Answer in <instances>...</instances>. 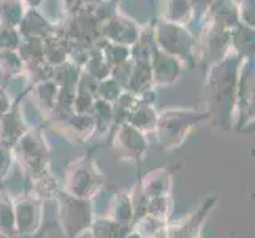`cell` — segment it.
<instances>
[{
  "mask_svg": "<svg viewBox=\"0 0 255 238\" xmlns=\"http://www.w3.org/2000/svg\"><path fill=\"white\" fill-rule=\"evenodd\" d=\"M43 205L40 200L30 194L13 199L14 207V224L16 234L19 235H37L43 226Z\"/></svg>",
  "mask_w": 255,
  "mask_h": 238,
  "instance_id": "5",
  "label": "cell"
},
{
  "mask_svg": "<svg viewBox=\"0 0 255 238\" xmlns=\"http://www.w3.org/2000/svg\"><path fill=\"white\" fill-rule=\"evenodd\" d=\"M13 162H14L13 149L0 145V183H2L8 175H10Z\"/></svg>",
  "mask_w": 255,
  "mask_h": 238,
  "instance_id": "18",
  "label": "cell"
},
{
  "mask_svg": "<svg viewBox=\"0 0 255 238\" xmlns=\"http://www.w3.org/2000/svg\"><path fill=\"white\" fill-rule=\"evenodd\" d=\"M171 208H173V202L171 196H163V197H154L147 200V207H146V215L160 219V221H166L171 216Z\"/></svg>",
  "mask_w": 255,
  "mask_h": 238,
  "instance_id": "17",
  "label": "cell"
},
{
  "mask_svg": "<svg viewBox=\"0 0 255 238\" xmlns=\"http://www.w3.org/2000/svg\"><path fill=\"white\" fill-rule=\"evenodd\" d=\"M114 148L122 161L141 162L147 154V140L143 132L124 122L114 137Z\"/></svg>",
  "mask_w": 255,
  "mask_h": 238,
  "instance_id": "7",
  "label": "cell"
},
{
  "mask_svg": "<svg viewBox=\"0 0 255 238\" xmlns=\"http://www.w3.org/2000/svg\"><path fill=\"white\" fill-rule=\"evenodd\" d=\"M13 154L29 180L49 172L51 148L40 130H27V134L13 148Z\"/></svg>",
  "mask_w": 255,
  "mask_h": 238,
  "instance_id": "2",
  "label": "cell"
},
{
  "mask_svg": "<svg viewBox=\"0 0 255 238\" xmlns=\"http://www.w3.org/2000/svg\"><path fill=\"white\" fill-rule=\"evenodd\" d=\"M157 118L159 114H155L152 108L149 107H139V108H133L131 113L127 118V124H130L131 127H135L139 132H151L155 130L157 126Z\"/></svg>",
  "mask_w": 255,
  "mask_h": 238,
  "instance_id": "15",
  "label": "cell"
},
{
  "mask_svg": "<svg viewBox=\"0 0 255 238\" xmlns=\"http://www.w3.org/2000/svg\"><path fill=\"white\" fill-rule=\"evenodd\" d=\"M122 238H143V237L139 235L136 231H133V229H130V231H128L124 237H122Z\"/></svg>",
  "mask_w": 255,
  "mask_h": 238,
  "instance_id": "20",
  "label": "cell"
},
{
  "mask_svg": "<svg viewBox=\"0 0 255 238\" xmlns=\"http://www.w3.org/2000/svg\"><path fill=\"white\" fill-rule=\"evenodd\" d=\"M30 183L32 184L29 194L40 200L41 204H45L48 200H57L60 192H62V186H60V183L57 181V178H54V175L51 172L41 175L35 180H30Z\"/></svg>",
  "mask_w": 255,
  "mask_h": 238,
  "instance_id": "11",
  "label": "cell"
},
{
  "mask_svg": "<svg viewBox=\"0 0 255 238\" xmlns=\"http://www.w3.org/2000/svg\"><path fill=\"white\" fill-rule=\"evenodd\" d=\"M59 204V226L65 238H78L86 234L94 221L92 200L76 199L60 192L57 197Z\"/></svg>",
  "mask_w": 255,
  "mask_h": 238,
  "instance_id": "3",
  "label": "cell"
},
{
  "mask_svg": "<svg viewBox=\"0 0 255 238\" xmlns=\"http://www.w3.org/2000/svg\"><path fill=\"white\" fill-rule=\"evenodd\" d=\"M203 114L193 111H166L157 118L155 134L162 148L166 151L178 148L189 137L192 129L203 119Z\"/></svg>",
  "mask_w": 255,
  "mask_h": 238,
  "instance_id": "4",
  "label": "cell"
},
{
  "mask_svg": "<svg viewBox=\"0 0 255 238\" xmlns=\"http://www.w3.org/2000/svg\"><path fill=\"white\" fill-rule=\"evenodd\" d=\"M131 229L136 231L143 238H166L168 223L144 215L143 218L136 219Z\"/></svg>",
  "mask_w": 255,
  "mask_h": 238,
  "instance_id": "14",
  "label": "cell"
},
{
  "mask_svg": "<svg viewBox=\"0 0 255 238\" xmlns=\"http://www.w3.org/2000/svg\"><path fill=\"white\" fill-rule=\"evenodd\" d=\"M130 229L131 227H124L114 223L108 216H102L94 219L87 234L91 238H122Z\"/></svg>",
  "mask_w": 255,
  "mask_h": 238,
  "instance_id": "13",
  "label": "cell"
},
{
  "mask_svg": "<svg viewBox=\"0 0 255 238\" xmlns=\"http://www.w3.org/2000/svg\"><path fill=\"white\" fill-rule=\"evenodd\" d=\"M27 126L17 113L3 114L0 118V145L6 148H14L16 143L27 134Z\"/></svg>",
  "mask_w": 255,
  "mask_h": 238,
  "instance_id": "9",
  "label": "cell"
},
{
  "mask_svg": "<svg viewBox=\"0 0 255 238\" xmlns=\"http://www.w3.org/2000/svg\"><path fill=\"white\" fill-rule=\"evenodd\" d=\"M16 234L13 197L6 192L0 194V237H10Z\"/></svg>",
  "mask_w": 255,
  "mask_h": 238,
  "instance_id": "16",
  "label": "cell"
},
{
  "mask_svg": "<svg viewBox=\"0 0 255 238\" xmlns=\"http://www.w3.org/2000/svg\"><path fill=\"white\" fill-rule=\"evenodd\" d=\"M8 107H10V102L6 100V97L3 94H0V118L8 113Z\"/></svg>",
  "mask_w": 255,
  "mask_h": 238,
  "instance_id": "19",
  "label": "cell"
},
{
  "mask_svg": "<svg viewBox=\"0 0 255 238\" xmlns=\"http://www.w3.org/2000/svg\"><path fill=\"white\" fill-rule=\"evenodd\" d=\"M138 188L147 200L154 197L171 196L173 172L168 169H155L143 176Z\"/></svg>",
  "mask_w": 255,
  "mask_h": 238,
  "instance_id": "8",
  "label": "cell"
},
{
  "mask_svg": "<svg viewBox=\"0 0 255 238\" xmlns=\"http://www.w3.org/2000/svg\"><path fill=\"white\" fill-rule=\"evenodd\" d=\"M64 124L67 126L64 132L68 137H73L76 142H84V140L89 138V135H92L95 130V119L91 114L76 113L73 116H70Z\"/></svg>",
  "mask_w": 255,
  "mask_h": 238,
  "instance_id": "12",
  "label": "cell"
},
{
  "mask_svg": "<svg viewBox=\"0 0 255 238\" xmlns=\"http://www.w3.org/2000/svg\"><path fill=\"white\" fill-rule=\"evenodd\" d=\"M110 219L124 227H131L135 221V210L133 202H131L130 192H118L114 194L110 202L108 215Z\"/></svg>",
  "mask_w": 255,
  "mask_h": 238,
  "instance_id": "10",
  "label": "cell"
},
{
  "mask_svg": "<svg viewBox=\"0 0 255 238\" xmlns=\"http://www.w3.org/2000/svg\"><path fill=\"white\" fill-rule=\"evenodd\" d=\"M62 192L76 199H89L99 194L103 186V176L92 159V154H84L72 161L65 169L62 180Z\"/></svg>",
  "mask_w": 255,
  "mask_h": 238,
  "instance_id": "1",
  "label": "cell"
},
{
  "mask_svg": "<svg viewBox=\"0 0 255 238\" xmlns=\"http://www.w3.org/2000/svg\"><path fill=\"white\" fill-rule=\"evenodd\" d=\"M217 205V196H209L203 200L192 215L182 218L176 224H168L166 238H200L201 229H203L206 219L209 218L211 211Z\"/></svg>",
  "mask_w": 255,
  "mask_h": 238,
  "instance_id": "6",
  "label": "cell"
}]
</instances>
